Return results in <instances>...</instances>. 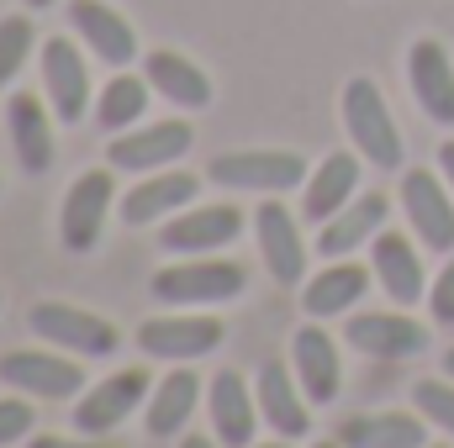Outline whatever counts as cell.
Listing matches in <instances>:
<instances>
[{
    "instance_id": "obj_7",
    "label": "cell",
    "mask_w": 454,
    "mask_h": 448,
    "mask_svg": "<svg viewBox=\"0 0 454 448\" xmlns=\"http://www.w3.org/2000/svg\"><path fill=\"white\" fill-rule=\"evenodd\" d=\"M137 348L148 359L191 364V359H207V353L223 348V322L207 317V312H191V306H169L164 317H148L137 328Z\"/></svg>"
},
{
    "instance_id": "obj_31",
    "label": "cell",
    "mask_w": 454,
    "mask_h": 448,
    "mask_svg": "<svg viewBox=\"0 0 454 448\" xmlns=\"http://www.w3.org/2000/svg\"><path fill=\"white\" fill-rule=\"evenodd\" d=\"M412 406H418L439 433L454 438V380H418V385H412Z\"/></svg>"
},
{
    "instance_id": "obj_13",
    "label": "cell",
    "mask_w": 454,
    "mask_h": 448,
    "mask_svg": "<svg viewBox=\"0 0 454 448\" xmlns=\"http://www.w3.org/2000/svg\"><path fill=\"white\" fill-rule=\"evenodd\" d=\"M254 396H259V417H264V428L275 433V438H307V428H312V401H307V390H301V380H296V369L291 364H280V359H264L259 369H254Z\"/></svg>"
},
{
    "instance_id": "obj_38",
    "label": "cell",
    "mask_w": 454,
    "mask_h": 448,
    "mask_svg": "<svg viewBox=\"0 0 454 448\" xmlns=\"http://www.w3.org/2000/svg\"><path fill=\"white\" fill-rule=\"evenodd\" d=\"M444 375H450V380H454V348H450V353H444Z\"/></svg>"
},
{
    "instance_id": "obj_8",
    "label": "cell",
    "mask_w": 454,
    "mask_h": 448,
    "mask_svg": "<svg viewBox=\"0 0 454 448\" xmlns=\"http://www.w3.org/2000/svg\"><path fill=\"white\" fill-rule=\"evenodd\" d=\"M116 201H121V196H116L112 164H106V169H85V174L69 185L64 206H59V243H64L69 253H90V248L101 243V232H106V217H112Z\"/></svg>"
},
{
    "instance_id": "obj_21",
    "label": "cell",
    "mask_w": 454,
    "mask_h": 448,
    "mask_svg": "<svg viewBox=\"0 0 454 448\" xmlns=\"http://www.w3.org/2000/svg\"><path fill=\"white\" fill-rule=\"evenodd\" d=\"M291 369H296V380H301V390H307L312 406H328L343 390L339 343L323 333L312 317H307V328H296V337H291Z\"/></svg>"
},
{
    "instance_id": "obj_5",
    "label": "cell",
    "mask_w": 454,
    "mask_h": 448,
    "mask_svg": "<svg viewBox=\"0 0 454 448\" xmlns=\"http://www.w3.org/2000/svg\"><path fill=\"white\" fill-rule=\"evenodd\" d=\"M27 328L43 337L48 348L74 353V359H112L116 343H121L106 317H96L85 306H69V301H37L27 312Z\"/></svg>"
},
{
    "instance_id": "obj_24",
    "label": "cell",
    "mask_w": 454,
    "mask_h": 448,
    "mask_svg": "<svg viewBox=\"0 0 454 448\" xmlns=\"http://www.w3.org/2000/svg\"><path fill=\"white\" fill-rule=\"evenodd\" d=\"M143 80L153 85V96H164L169 106L180 112H207L212 106V80L201 64H191L185 53H169V48H153L143 58Z\"/></svg>"
},
{
    "instance_id": "obj_28",
    "label": "cell",
    "mask_w": 454,
    "mask_h": 448,
    "mask_svg": "<svg viewBox=\"0 0 454 448\" xmlns=\"http://www.w3.org/2000/svg\"><path fill=\"white\" fill-rule=\"evenodd\" d=\"M196 406H201V380L185 364V369H169L164 380H153L148 406H143V422H148L153 438H175V433H185V422H191Z\"/></svg>"
},
{
    "instance_id": "obj_18",
    "label": "cell",
    "mask_w": 454,
    "mask_h": 448,
    "mask_svg": "<svg viewBox=\"0 0 454 448\" xmlns=\"http://www.w3.org/2000/svg\"><path fill=\"white\" fill-rule=\"evenodd\" d=\"M370 269H375V280H380V290L391 296V306H418V301H428V274H423V259H418V248H412V237H402V232H375L370 237Z\"/></svg>"
},
{
    "instance_id": "obj_16",
    "label": "cell",
    "mask_w": 454,
    "mask_h": 448,
    "mask_svg": "<svg viewBox=\"0 0 454 448\" xmlns=\"http://www.w3.org/2000/svg\"><path fill=\"white\" fill-rule=\"evenodd\" d=\"M201 190V180L191 169H159V174H137V185L116 201V217L127 227H153V222H169L175 212L191 206V196Z\"/></svg>"
},
{
    "instance_id": "obj_15",
    "label": "cell",
    "mask_w": 454,
    "mask_h": 448,
    "mask_svg": "<svg viewBox=\"0 0 454 448\" xmlns=\"http://www.w3.org/2000/svg\"><path fill=\"white\" fill-rule=\"evenodd\" d=\"M207 417H212V438L223 448H248L259 438V396L238 369H217L207 380Z\"/></svg>"
},
{
    "instance_id": "obj_9",
    "label": "cell",
    "mask_w": 454,
    "mask_h": 448,
    "mask_svg": "<svg viewBox=\"0 0 454 448\" xmlns=\"http://www.w3.org/2000/svg\"><path fill=\"white\" fill-rule=\"evenodd\" d=\"M37 69H43V96H48V106H53V116L64 127H74V121H85L96 112L90 69H85V58H80V48L69 37H48L37 48Z\"/></svg>"
},
{
    "instance_id": "obj_17",
    "label": "cell",
    "mask_w": 454,
    "mask_h": 448,
    "mask_svg": "<svg viewBox=\"0 0 454 448\" xmlns=\"http://www.w3.org/2000/svg\"><path fill=\"white\" fill-rule=\"evenodd\" d=\"M343 343L364 359H412V353L428 348V328L412 322L402 306L396 312H359L354 322H343Z\"/></svg>"
},
{
    "instance_id": "obj_6",
    "label": "cell",
    "mask_w": 454,
    "mask_h": 448,
    "mask_svg": "<svg viewBox=\"0 0 454 448\" xmlns=\"http://www.w3.org/2000/svg\"><path fill=\"white\" fill-rule=\"evenodd\" d=\"M191 143H196L191 121H137L106 143V164L121 174H159L175 169L191 153Z\"/></svg>"
},
{
    "instance_id": "obj_4",
    "label": "cell",
    "mask_w": 454,
    "mask_h": 448,
    "mask_svg": "<svg viewBox=\"0 0 454 448\" xmlns=\"http://www.w3.org/2000/svg\"><path fill=\"white\" fill-rule=\"evenodd\" d=\"M0 385L32 401H74L85 396V369L74 364V353L59 348H11L0 353Z\"/></svg>"
},
{
    "instance_id": "obj_12",
    "label": "cell",
    "mask_w": 454,
    "mask_h": 448,
    "mask_svg": "<svg viewBox=\"0 0 454 448\" xmlns=\"http://www.w3.org/2000/svg\"><path fill=\"white\" fill-rule=\"evenodd\" d=\"M396 196H402L412 237H423L434 253H454V190L450 185H439L434 169H407Z\"/></svg>"
},
{
    "instance_id": "obj_27",
    "label": "cell",
    "mask_w": 454,
    "mask_h": 448,
    "mask_svg": "<svg viewBox=\"0 0 454 448\" xmlns=\"http://www.w3.org/2000/svg\"><path fill=\"white\" fill-rule=\"evenodd\" d=\"M343 448H428V417L423 412H364L339 422Z\"/></svg>"
},
{
    "instance_id": "obj_41",
    "label": "cell",
    "mask_w": 454,
    "mask_h": 448,
    "mask_svg": "<svg viewBox=\"0 0 454 448\" xmlns=\"http://www.w3.org/2000/svg\"><path fill=\"white\" fill-rule=\"evenodd\" d=\"M428 448H434V444H428Z\"/></svg>"
},
{
    "instance_id": "obj_10",
    "label": "cell",
    "mask_w": 454,
    "mask_h": 448,
    "mask_svg": "<svg viewBox=\"0 0 454 448\" xmlns=\"http://www.w3.org/2000/svg\"><path fill=\"white\" fill-rule=\"evenodd\" d=\"M254 237H259V259H264L275 285H301L307 280V237H301V222L286 201H275V196L259 201Z\"/></svg>"
},
{
    "instance_id": "obj_14",
    "label": "cell",
    "mask_w": 454,
    "mask_h": 448,
    "mask_svg": "<svg viewBox=\"0 0 454 448\" xmlns=\"http://www.w3.org/2000/svg\"><path fill=\"white\" fill-rule=\"evenodd\" d=\"M243 232V212L227 201V206H185L175 212L164 232H159V248L169 259H201V253H217L232 237Z\"/></svg>"
},
{
    "instance_id": "obj_22",
    "label": "cell",
    "mask_w": 454,
    "mask_h": 448,
    "mask_svg": "<svg viewBox=\"0 0 454 448\" xmlns=\"http://www.w3.org/2000/svg\"><path fill=\"white\" fill-rule=\"evenodd\" d=\"M5 132H11V148H16V164L27 174H48L53 169V112L32 96V90H16L5 101Z\"/></svg>"
},
{
    "instance_id": "obj_36",
    "label": "cell",
    "mask_w": 454,
    "mask_h": 448,
    "mask_svg": "<svg viewBox=\"0 0 454 448\" xmlns=\"http://www.w3.org/2000/svg\"><path fill=\"white\" fill-rule=\"evenodd\" d=\"M180 448H217V438H201V433H185V438H180Z\"/></svg>"
},
{
    "instance_id": "obj_2",
    "label": "cell",
    "mask_w": 454,
    "mask_h": 448,
    "mask_svg": "<svg viewBox=\"0 0 454 448\" xmlns=\"http://www.w3.org/2000/svg\"><path fill=\"white\" fill-rule=\"evenodd\" d=\"M339 112H343V132H348V143L364 164H375V169L402 164V127H396V116H391L375 80H364V74L348 80L339 96Z\"/></svg>"
},
{
    "instance_id": "obj_11",
    "label": "cell",
    "mask_w": 454,
    "mask_h": 448,
    "mask_svg": "<svg viewBox=\"0 0 454 448\" xmlns=\"http://www.w3.org/2000/svg\"><path fill=\"white\" fill-rule=\"evenodd\" d=\"M148 390H153L148 369L106 375L101 385H90V390L80 396V406H74V428H80L85 438H106V433H116L137 406H148Z\"/></svg>"
},
{
    "instance_id": "obj_39",
    "label": "cell",
    "mask_w": 454,
    "mask_h": 448,
    "mask_svg": "<svg viewBox=\"0 0 454 448\" xmlns=\"http://www.w3.org/2000/svg\"><path fill=\"white\" fill-rule=\"evenodd\" d=\"M27 5H32V11H43V5H53V0H27Z\"/></svg>"
},
{
    "instance_id": "obj_37",
    "label": "cell",
    "mask_w": 454,
    "mask_h": 448,
    "mask_svg": "<svg viewBox=\"0 0 454 448\" xmlns=\"http://www.w3.org/2000/svg\"><path fill=\"white\" fill-rule=\"evenodd\" d=\"M248 448H291V438H270V444H248Z\"/></svg>"
},
{
    "instance_id": "obj_25",
    "label": "cell",
    "mask_w": 454,
    "mask_h": 448,
    "mask_svg": "<svg viewBox=\"0 0 454 448\" xmlns=\"http://www.w3.org/2000/svg\"><path fill=\"white\" fill-rule=\"evenodd\" d=\"M354 196H359V153H328L301 185V217L323 227L328 217H339Z\"/></svg>"
},
{
    "instance_id": "obj_30",
    "label": "cell",
    "mask_w": 454,
    "mask_h": 448,
    "mask_svg": "<svg viewBox=\"0 0 454 448\" xmlns=\"http://www.w3.org/2000/svg\"><path fill=\"white\" fill-rule=\"evenodd\" d=\"M32 48H37L32 16H0V90L21 74V64L32 58Z\"/></svg>"
},
{
    "instance_id": "obj_3",
    "label": "cell",
    "mask_w": 454,
    "mask_h": 448,
    "mask_svg": "<svg viewBox=\"0 0 454 448\" xmlns=\"http://www.w3.org/2000/svg\"><path fill=\"white\" fill-rule=\"evenodd\" d=\"M307 158L291 148H243V153H217L207 164V180L223 190H248V196H291L307 185Z\"/></svg>"
},
{
    "instance_id": "obj_33",
    "label": "cell",
    "mask_w": 454,
    "mask_h": 448,
    "mask_svg": "<svg viewBox=\"0 0 454 448\" xmlns=\"http://www.w3.org/2000/svg\"><path fill=\"white\" fill-rule=\"evenodd\" d=\"M428 317L439 328H454V259L439 269V280L428 285Z\"/></svg>"
},
{
    "instance_id": "obj_26",
    "label": "cell",
    "mask_w": 454,
    "mask_h": 448,
    "mask_svg": "<svg viewBox=\"0 0 454 448\" xmlns=\"http://www.w3.org/2000/svg\"><path fill=\"white\" fill-rule=\"evenodd\" d=\"M386 217H391V201H386L380 190H359L339 217L323 222V232H317V253H323V259H348L359 243H370V237L386 227Z\"/></svg>"
},
{
    "instance_id": "obj_34",
    "label": "cell",
    "mask_w": 454,
    "mask_h": 448,
    "mask_svg": "<svg viewBox=\"0 0 454 448\" xmlns=\"http://www.w3.org/2000/svg\"><path fill=\"white\" fill-rule=\"evenodd\" d=\"M27 448H101V438H59V433H32L27 438Z\"/></svg>"
},
{
    "instance_id": "obj_1",
    "label": "cell",
    "mask_w": 454,
    "mask_h": 448,
    "mask_svg": "<svg viewBox=\"0 0 454 448\" xmlns=\"http://www.w3.org/2000/svg\"><path fill=\"white\" fill-rule=\"evenodd\" d=\"M248 285V274L232 264V259H217V253H201V259H175L164 269H153L148 280V296L159 306H223V301H238Z\"/></svg>"
},
{
    "instance_id": "obj_29",
    "label": "cell",
    "mask_w": 454,
    "mask_h": 448,
    "mask_svg": "<svg viewBox=\"0 0 454 448\" xmlns=\"http://www.w3.org/2000/svg\"><path fill=\"white\" fill-rule=\"evenodd\" d=\"M148 96H153V85L143 80V74H112L106 85H101V96H96V121H101V132H127V127H137L143 112H148Z\"/></svg>"
},
{
    "instance_id": "obj_40",
    "label": "cell",
    "mask_w": 454,
    "mask_h": 448,
    "mask_svg": "<svg viewBox=\"0 0 454 448\" xmlns=\"http://www.w3.org/2000/svg\"><path fill=\"white\" fill-rule=\"evenodd\" d=\"M317 448H343V444H339V438H333V444H317Z\"/></svg>"
},
{
    "instance_id": "obj_19",
    "label": "cell",
    "mask_w": 454,
    "mask_h": 448,
    "mask_svg": "<svg viewBox=\"0 0 454 448\" xmlns=\"http://www.w3.org/2000/svg\"><path fill=\"white\" fill-rule=\"evenodd\" d=\"M69 27L74 37L106 64V69H127L137 58V32L127 27V16L112 11L106 0H69Z\"/></svg>"
},
{
    "instance_id": "obj_23",
    "label": "cell",
    "mask_w": 454,
    "mask_h": 448,
    "mask_svg": "<svg viewBox=\"0 0 454 448\" xmlns=\"http://www.w3.org/2000/svg\"><path fill=\"white\" fill-rule=\"evenodd\" d=\"M407 80H412L418 106L434 116L439 127H454V64L444 53V42L418 37L412 53H407Z\"/></svg>"
},
{
    "instance_id": "obj_35",
    "label": "cell",
    "mask_w": 454,
    "mask_h": 448,
    "mask_svg": "<svg viewBox=\"0 0 454 448\" xmlns=\"http://www.w3.org/2000/svg\"><path fill=\"white\" fill-rule=\"evenodd\" d=\"M439 169H444V185L454 190V137L444 143V148H439Z\"/></svg>"
},
{
    "instance_id": "obj_32",
    "label": "cell",
    "mask_w": 454,
    "mask_h": 448,
    "mask_svg": "<svg viewBox=\"0 0 454 448\" xmlns=\"http://www.w3.org/2000/svg\"><path fill=\"white\" fill-rule=\"evenodd\" d=\"M32 396H0V448L11 444H27L32 438V428H37V406H27Z\"/></svg>"
},
{
    "instance_id": "obj_20",
    "label": "cell",
    "mask_w": 454,
    "mask_h": 448,
    "mask_svg": "<svg viewBox=\"0 0 454 448\" xmlns=\"http://www.w3.org/2000/svg\"><path fill=\"white\" fill-rule=\"evenodd\" d=\"M375 269H359L354 259H328V269H317L312 280H301V312L312 322H333V317H348L364 290H370Z\"/></svg>"
}]
</instances>
